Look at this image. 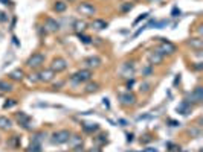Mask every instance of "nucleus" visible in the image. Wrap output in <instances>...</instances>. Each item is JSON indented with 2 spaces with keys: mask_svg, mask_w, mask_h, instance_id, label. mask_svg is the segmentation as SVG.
<instances>
[{
  "mask_svg": "<svg viewBox=\"0 0 203 152\" xmlns=\"http://www.w3.org/2000/svg\"><path fill=\"white\" fill-rule=\"evenodd\" d=\"M177 14H180V11L177 8H174V9H173V17H177Z\"/></svg>",
  "mask_w": 203,
  "mask_h": 152,
  "instance_id": "35",
  "label": "nucleus"
},
{
  "mask_svg": "<svg viewBox=\"0 0 203 152\" xmlns=\"http://www.w3.org/2000/svg\"><path fill=\"white\" fill-rule=\"evenodd\" d=\"M90 78H92V71L89 70V69H83V70H78L75 75H72L70 81L73 84H81V82L89 81Z\"/></svg>",
  "mask_w": 203,
  "mask_h": 152,
  "instance_id": "2",
  "label": "nucleus"
},
{
  "mask_svg": "<svg viewBox=\"0 0 203 152\" xmlns=\"http://www.w3.org/2000/svg\"><path fill=\"white\" fill-rule=\"evenodd\" d=\"M67 69V61L64 58H55L50 64V70L54 73H60V71L66 70Z\"/></svg>",
  "mask_w": 203,
  "mask_h": 152,
  "instance_id": "5",
  "label": "nucleus"
},
{
  "mask_svg": "<svg viewBox=\"0 0 203 152\" xmlns=\"http://www.w3.org/2000/svg\"><path fill=\"white\" fill-rule=\"evenodd\" d=\"M23 76H24V73H23V70H20V69H17V70H14L9 73V78L14 79V81H22Z\"/></svg>",
  "mask_w": 203,
  "mask_h": 152,
  "instance_id": "15",
  "label": "nucleus"
},
{
  "mask_svg": "<svg viewBox=\"0 0 203 152\" xmlns=\"http://www.w3.org/2000/svg\"><path fill=\"white\" fill-rule=\"evenodd\" d=\"M12 90V84L8 81H0V93H6Z\"/></svg>",
  "mask_w": 203,
  "mask_h": 152,
  "instance_id": "16",
  "label": "nucleus"
},
{
  "mask_svg": "<svg viewBox=\"0 0 203 152\" xmlns=\"http://www.w3.org/2000/svg\"><path fill=\"white\" fill-rule=\"evenodd\" d=\"M73 152H84V151L81 146H76V148H73Z\"/></svg>",
  "mask_w": 203,
  "mask_h": 152,
  "instance_id": "36",
  "label": "nucleus"
},
{
  "mask_svg": "<svg viewBox=\"0 0 203 152\" xmlns=\"http://www.w3.org/2000/svg\"><path fill=\"white\" fill-rule=\"evenodd\" d=\"M147 17H148V14H142V15H141V17H139V18H138V20H136V22H134V23H139V22H141V20H145V18H147Z\"/></svg>",
  "mask_w": 203,
  "mask_h": 152,
  "instance_id": "34",
  "label": "nucleus"
},
{
  "mask_svg": "<svg viewBox=\"0 0 203 152\" xmlns=\"http://www.w3.org/2000/svg\"><path fill=\"white\" fill-rule=\"evenodd\" d=\"M54 75H55V73L50 70V69L40 71V73H38V81H41V82H50L52 79H54Z\"/></svg>",
  "mask_w": 203,
  "mask_h": 152,
  "instance_id": "11",
  "label": "nucleus"
},
{
  "mask_svg": "<svg viewBox=\"0 0 203 152\" xmlns=\"http://www.w3.org/2000/svg\"><path fill=\"white\" fill-rule=\"evenodd\" d=\"M3 5H11V0H0Z\"/></svg>",
  "mask_w": 203,
  "mask_h": 152,
  "instance_id": "37",
  "label": "nucleus"
},
{
  "mask_svg": "<svg viewBox=\"0 0 203 152\" xmlns=\"http://www.w3.org/2000/svg\"><path fill=\"white\" fill-rule=\"evenodd\" d=\"M17 105V101H14V99H9V102H5V105L3 108H12V106Z\"/></svg>",
  "mask_w": 203,
  "mask_h": 152,
  "instance_id": "27",
  "label": "nucleus"
},
{
  "mask_svg": "<svg viewBox=\"0 0 203 152\" xmlns=\"http://www.w3.org/2000/svg\"><path fill=\"white\" fill-rule=\"evenodd\" d=\"M78 38L81 40V43H84V44H92L93 41H92V38L87 35H84V34H78Z\"/></svg>",
  "mask_w": 203,
  "mask_h": 152,
  "instance_id": "23",
  "label": "nucleus"
},
{
  "mask_svg": "<svg viewBox=\"0 0 203 152\" xmlns=\"http://www.w3.org/2000/svg\"><path fill=\"white\" fill-rule=\"evenodd\" d=\"M83 129L86 131V132H95V131H98V129H99V126H98L96 123H84Z\"/></svg>",
  "mask_w": 203,
  "mask_h": 152,
  "instance_id": "17",
  "label": "nucleus"
},
{
  "mask_svg": "<svg viewBox=\"0 0 203 152\" xmlns=\"http://www.w3.org/2000/svg\"><path fill=\"white\" fill-rule=\"evenodd\" d=\"M73 27H75V29H76L78 32H80V31L83 32L84 29L87 27V23H86V22H75V24H73Z\"/></svg>",
  "mask_w": 203,
  "mask_h": 152,
  "instance_id": "22",
  "label": "nucleus"
},
{
  "mask_svg": "<svg viewBox=\"0 0 203 152\" xmlns=\"http://www.w3.org/2000/svg\"><path fill=\"white\" fill-rule=\"evenodd\" d=\"M84 66L89 69H96L101 66V58L99 56H89V58L84 59Z\"/></svg>",
  "mask_w": 203,
  "mask_h": 152,
  "instance_id": "9",
  "label": "nucleus"
},
{
  "mask_svg": "<svg viewBox=\"0 0 203 152\" xmlns=\"http://www.w3.org/2000/svg\"><path fill=\"white\" fill-rule=\"evenodd\" d=\"M69 141H70L72 148H76V146H80V145L83 143V139H81L80 135H73V137H70V139H69Z\"/></svg>",
  "mask_w": 203,
  "mask_h": 152,
  "instance_id": "19",
  "label": "nucleus"
},
{
  "mask_svg": "<svg viewBox=\"0 0 203 152\" xmlns=\"http://www.w3.org/2000/svg\"><path fill=\"white\" fill-rule=\"evenodd\" d=\"M69 2H75V0H69Z\"/></svg>",
  "mask_w": 203,
  "mask_h": 152,
  "instance_id": "39",
  "label": "nucleus"
},
{
  "mask_svg": "<svg viewBox=\"0 0 203 152\" xmlns=\"http://www.w3.org/2000/svg\"><path fill=\"white\" fill-rule=\"evenodd\" d=\"M12 126V122L5 116H0V129H9Z\"/></svg>",
  "mask_w": 203,
  "mask_h": 152,
  "instance_id": "14",
  "label": "nucleus"
},
{
  "mask_svg": "<svg viewBox=\"0 0 203 152\" xmlns=\"http://www.w3.org/2000/svg\"><path fill=\"white\" fill-rule=\"evenodd\" d=\"M160 40H162V47L159 49V52H160L162 55H165V53H169V55H171V53L176 52V46H174V44H171L165 38H160Z\"/></svg>",
  "mask_w": 203,
  "mask_h": 152,
  "instance_id": "8",
  "label": "nucleus"
},
{
  "mask_svg": "<svg viewBox=\"0 0 203 152\" xmlns=\"http://www.w3.org/2000/svg\"><path fill=\"white\" fill-rule=\"evenodd\" d=\"M132 8H133V3H125V5H122V6H121V11L127 12V11H130Z\"/></svg>",
  "mask_w": 203,
  "mask_h": 152,
  "instance_id": "28",
  "label": "nucleus"
},
{
  "mask_svg": "<svg viewBox=\"0 0 203 152\" xmlns=\"http://www.w3.org/2000/svg\"><path fill=\"white\" fill-rule=\"evenodd\" d=\"M150 73H151V64H150L148 67H145V69L142 70V75H143V76H148Z\"/></svg>",
  "mask_w": 203,
  "mask_h": 152,
  "instance_id": "32",
  "label": "nucleus"
},
{
  "mask_svg": "<svg viewBox=\"0 0 203 152\" xmlns=\"http://www.w3.org/2000/svg\"><path fill=\"white\" fill-rule=\"evenodd\" d=\"M162 59H164V55H162L159 50H153V52L148 53V61H150V64H160Z\"/></svg>",
  "mask_w": 203,
  "mask_h": 152,
  "instance_id": "10",
  "label": "nucleus"
},
{
  "mask_svg": "<svg viewBox=\"0 0 203 152\" xmlns=\"http://www.w3.org/2000/svg\"><path fill=\"white\" fill-rule=\"evenodd\" d=\"M153 2H157V0H153Z\"/></svg>",
  "mask_w": 203,
  "mask_h": 152,
  "instance_id": "40",
  "label": "nucleus"
},
{
  "mask_svg": "<svg viewBox=\"0 0 203 152\" xmlns=\"http://www.w3.org/2000/svg\"><path fill=\"white\" fill-rule=\"evenodd\" d=\"M150 82H143L142 85H141V91H150Z\"/></svg>",
  "mask_w": 203,
  "mask_h": 152,
  "instance_id": "31",
  "label": "nucleus"
},
{
  "mask_svg": "<svg viewBox=\"0 0 203 152\" xmlns=\"http://www.w3.org/2000/svg\"><path fill=\"white\" fill-rule=\"evenodd\" d=\"M6 20H8V15H6L5 12L0 11V23H3V22H6Z\"/></svg>",
  "mask_w": 203,
  "mask_h": 152,
  "instance_id": "33",
  "label": "nucleus"
},
{
  "mask_svg": "<svg viewBox=\"0 0 203 152\" xmlns=\"http://www.w3.org/2000/svg\"><path fill=\"white\" fill-rule=\"evenodd\" d=\"M41 139H43V134H41V132H38V134H35V135H34V139H32V143H38V145H40Z\"/></svg>",
  "mask_w": 203,
  "mask_h": 152,
  "instance_id": "29",
  "label": "nucleus"
},
{
  "mask_svg": "<svg viewBox=\"0 0 203 152\" xmlns=\"http://www.w3.org/2000/svg\"><path fill=\"white\" fill-rule=\"evenodd\" d=\"M61 24L57 22V20H54V18H50L48 17L46 20H44V31H49V32H57V31H60Z\"/></svg>",
  "mask_w": 203,
  "mask_h": 152,
  "instance_id": "6",
  "label": "nucleus"
},
{
  "mask_svg": "<svg viewBox=\"0 0 203 152\" xmlns=\"http://www.w3.org/2000/svg\"><path fill=\"white\" fill-rule=\"evenodd\" d=\"M89 152H101V149L99 148H93V149H90Z\"/></svg>",
  "mask_w": 203,
  "mask_h": 152,
  "instance_id": "38",
  "label": "nucleus"
},
{
  "mask_svg": "<svg viewBox=\"0 0 203 152\" xmlns=\"http://www.w3.org/2000/svg\"><path fill=\"white\" fill-rule=\"evenodd\" d=\"M90 26H92L93 29H96V31H102V29L107 27V22H104V20H93Z\"/></svg>",
  "mask_w": 203,
  "mask_h": 152,
  "instance_id": "13",
  "label": "nucleus"
},
{
  "mask_svg": "<svg viewBox=\"0 0 203 152\" xmlns=\"http://www.w3.org/2000/svg\"><path fill=\"white\" fill-rule=\"evenodd\" d=\"M107 135H104V134H101V135H98V137H95V140L98 141V143H107V139H106Z\"/></svg>",
  "mask_w": 203,
  "mask_h": 152,
  "instance_id": "30",
  "label": "nucleus"
},
{
  "mask_svg": "<svg viewBox=\"0 0 203 152\" xmlns=\"http://www.w3.org/2000/svg\"><path fill=\"white\" fill-rule=\"evenodd\" d=\"M119 101L122 105H134L136 104V96L133 93H122L119 94Z\"/></svg>",
  "mask_w": 203,
  "mask_h": 152,
  "instance_id": "7",
  "label": "nucleus"
},
{
  "mask_svg": "<svg viewBox=\"0 0 203 152\" xmlns=\"http://www.w3.org/2000/svg\"><path fill=\"white\" fill-rule=\"evenodd\" d=\"M70 139V132L67 129H61L52 134V143L54 145H63V143H67Z\"/></svg>",
  "mask_w": 203,
  "mask_h": 152,
  "instance_id": "1",
  "label": "nucleus"
},
{
  "mask_svg": "<svg viewBox=\"0 0 203 152\" xmlns=\"http://www.w3.org/2000/svg\"><path fill=\"white\" fill-rule=\"evenodd\" d=\"M43 62H44V55H43V53H34L32 56H29L28 61H26V64H28L29 67H32V69L41 67Z\"/></svg>",
  "mask_w": 203,
  "mask_h": 152,
  "instance_id": "3",
  "label": "nucleus"
},
{
  "mask_svg": "<svg viewBox=\"0 0 203 152\" xmlns=\"http://www.w3.org/2000/svg\"><path fill=\"white\" fill-rule=\"evenodd\" d=\"M29 152H41V146H40L38 143H31Z\"/></svg>",
  "mask_w": 203,
  "mask_h": 152,
  "instance_id": "26",
  "label": "nucleus"
},
{
  "mask_svg": "<svg viewBox=\"0 0 203 152\" xmlns=\"http://www.w3.org/2000/svg\"><path fill=\"white\" fill-rule=\"evenodd\" d=\"M188 101H185V102H182L180 106H177V111H180L182 114H188Z\"/></svg>",
  "mask_w": 203,
  "mask_h": 152,
  "instance_id": "21",
  "label": "nucleus"
},
{
  "mask_svg": "<svg viewBox=\"0 0 203 152\" xmlns=\"http://www.w3.org/2000/svg\"><path fill=\"white\" fill-rule=\"evenodd\" d=\"M76 11L80 12L81 15H87V17H92V15H95L96 14V8L92 5V3H89V2H86V3H81L78 8H76Z\"/></svg>",
  "mask_w": 203,
  "mask_h": 152,
  "instance_id": "4",
  "label": "nucleus"
},
{
  "mask_svg": "<svg viewBox=\"0 0 203 152\" xmlns=\"http://www.w3.org/2000/svg\"><path fill=\"white\" fill-rule=\"evenodd\" d=\"M188 44H190L191 47H195L197 50H200V49H202V46H203V43H202V40H200V38H192Z\"/></svg>",
  "mask_w": 203,
  "mask_h": 152,
  "instance_id": "20",
  "label": "nucleus"
},
{
  "mask_svg": "<svg viewBox=\"0 0 203 152\" xmlns=\"http://www.w3.org/2000/svg\"><path fill=\"white\" fill-rule=\"evenodd\" d=\"M98 90V84H89L87 87H86V93H93V91H96Z\"/></svg>",
  "mask_w": 203,
  "mask_h": 152,
  "instance_id": "25",
  "label": "nucleus"
},
{
  "mask_svg": "<svg viewBox=\"0 0 203 152\" xmlns=\"http://www.w3.org/2000/svg\"><path fill=\"white\" fill-rule=\"evenodd\" d=\"M192 96H195V102H200V101H202V87H197V88L194 90Z\"/></svg>",
  "mask_w": 203,
  "mask_h": 152,
  "instance_id": "24",
  "label": "nucleus"
},
{
  "mask_svg": "<svg viewBox=\"0 0 203 152\" xmlns=\"http://www.w3.org/2000/svg\"><path fill=\"white\" fill-rule=\"evenodd\" d=\"M66 8H67V3H64V2H55V5H54V11L57 12H64Z\"/></svg>",
  "mask_w": 203,
  "mask_h": 152,
  "instance_id": "18",
  "label": "nucleus"
},
{
  "mask_svg": "<svg viewBox=\"0 0 203 152\" xmlns=\"http://www.w3.org/2000/svg\"><path fill=\"white\" fill-rule=\"evenodd\" d=\"M17 120H18V123L23 126L24 129H29V122H31V117L26 116L24 113H17Z\"/></svg>",
  "mask_w": 203,
  "mask_h": 152,
  "instance_id": "12",
  "label": "nucleus"
}]
</instances>
